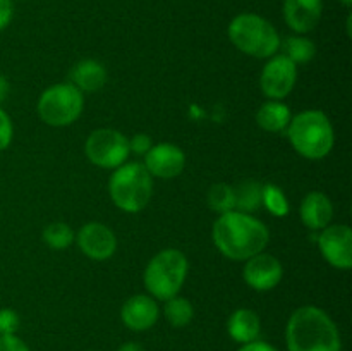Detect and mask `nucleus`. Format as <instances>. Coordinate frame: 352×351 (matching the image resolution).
I'll use <instances>...</instances> for the list:
<instances>
[{
	"label": "nucleus",
	"mask_w": 352,
	"mask_h": 351,
	"mask_svg": "<svg viewBox=\"0 0 352 351\" xmlns=\"http://www.w3.org/2000/svg\"><path fill=\"white\" fill-rule=\"evenodd\" d=\"M212 240L217 250L234 262H246L261 253L270 241V231L260 219L251 213L230 212L220 213L213 222Z\"/></svg>",
	"instance_id": "obj_1"
},
{
	"label": "nucleus",
	"mask_w": 352,
	"mask_h": 351,
	"mask_svg": "<svg viewBox=\"0 0 352 351\" xmlns=\"http://www.w3.org/2000/svg\"><path fill=\"white\" fill-rule=\"evenodd\" d=\"M287 351H342L339 327L325 310L306 305L294 310L285 327Z\"/></svg>",
	"instance_id": "obj_2"
},
{
	"label": "nucleus",
	"mask_w": 352,
	"mask_h": 351,
	"mask_svg": "<svg viewBox=\"0 0 352 351\" xmlns=\"http://www.w3.org/2000/svg\"><path fill=\"white\" fill-rule=\"evenodd\" d=\"M287 138L292 148L308 160H322L336 143L333 126L322 110H302L289 123Z\"/></svg>",
	"instance_id": "obj_3"
},
{
	"label": "nucleus",
	"mask_w": 352,
	"mask_h": 351,
	"mask_svg": "<svg viewBox=\"0 0 352 351\" xmlns=\"http://www.w3.org/2000/svg\"><path fill=\"white\" fill-rule=\"evenodd\" d=\"M229 40L243 54L256 58H270L280 50V34L263 16L253 12L237 14L229 24Z\"/></svg>",
	"instance_id": "obj_4"
},
{
	"label": "nucleus",
	"mask_w": 352,
	"mask_h": 351,
	"mask_svg": "<svg viewBox=\"0 0 352 351\" xmlns=\"http://www.w3.org/2000/svg\"><path fill=\"white\" fill-rule=\"evenodd\" d=\"M109 193L117 209L127 213H138L150 203L153 178L141 162H126L113 169L109 179Z\"/></svg>",
	"instance_id": "obj_5"
},
{
	"label": "nucleus",
	"mask_w": 352,
	"mask_h": 351,
	"mask_svg": "<svg viewBox=\"0 0 352 351\" xmlns=\"http://www.w3.org/2000/svg\"><path fill=\"white\" fill-rule=\"evenodd\" d=\"M189 262L181 250L167 248L148 262L143 274L144 288L148 295L158 301H167L179 295L188 279Z\"/></svg>",
	"instance_id": "obj_6"
},
{
	"label": "nucleus",
	"mask_w": 352,
	"mask_h": 351,
	"mask_svg": "<svg viewBox=\"0 0 352 351\" xmlns=\"http://www.w3.org/2000/svg\"><path fill=\"white\" fill-rule=\"evenodd\" d=\"M85 109V96L72 83H58L45 89L38 98V116L54 127L71 126Z\"/></svg>",
	"instance_id": "obj_7"
},
{
	"label": "nucleus",
	"mask_w": 352,
	"mask_h": 351,
	"mask_svg": "<svg viewBox=\"0 0 352 351\" xmlns=\"http://www.w3.org/2000/svg\"><path fill=\"white\" fill-rule=\"evenodd\" d=\"M85 153L93 165L102 169H117L129 158V140L126 134L112 127H100L89 133Z\"/></svg>",
	"instance_id": "obj_8"
},
{
	"label": "nucleus",
	"mask_w": 352,
	"mask_h": 351,
	"mask_svg": "<svg viewBox=\"0 0 352 351\" xmlns=\"http://www.w3.org/2000/svg\"><path fill=\"white\" fill-rule=\"evenodd\" d=\"M298 83V65L285 55L268 58L260 76L261 92L270 100H284Z\"/></svg>",
	"instance_id": "obj_9"
},
{
	"label": "nucleus",
	"mask_w": 352,
	"mask_h": 351,
	"mask_svg": "<svg viewBox=\"0 0 352 351\" xmlns=\"http://www.w3.org/2000/svg\"><path fill=\"white\" fill-rule=\"evenodd\" d=\"M318 248L332 267L349 270L352 267V231L346 224L327 226L320 231Z\"/></svg>",
	"instance_id": "obj_10"
},
{
	"label": "nucleus",
	"mask_w": 352,
	"mask_h": 351,
	"mask_svg": "<svg viewBox=\"0 0 352 351\" xmlns=\"http://www.w3.org/2000/svg\"><path fill=\"white\" fill-rule=\"evenodd\" d=\"M244 282L254 291H270L280 284L284 277V267L280 260L270 253H258L248 258L243 270Z\"/></svg>",
	"instance_id": "obj_11"
},
{
	"label": "nucleus",
	"mask_w": 352,
	"mask_h": 351,
	"mask_svg": "<svg viewBox=\"0 0 352 351\" xmlns=\"http://www.w3.org/2000/svg\"><path fill=\"white\" fill-rule=\"evenodd\" d=\"M79 250L95 262L109 260L117 250V237L109 226L100 222H88L76 234Z\"/></svg>",
	"instance_id": "obj_12"
},
{
	"label": "nucleus",
	"mask_w": 352,
	"mask_h": 351,
	"mask_svg": "<svg viewBox=\"0 0 352 351\" xmlns=\"http://www.w3.org/2000/svg\"><path fill=\"white\" fill-rule=\"evenodd\" d=\"M143 165L151 178L174 179L184 171L186 153L174 143H158L144 155Z\"/></svg>",
	"instance_id": "obj_13"
},
{
	"label": "nucleus",
	"mask_w": 352,
	"mask_h": 351,
	"mask_svg": "<svg viewBox=\"0 0 352 351\" xmlns=\"http://www.w3.org/2000/svg\"><path fill=\"white\" fill-rule=\"evenodd\" d=\"M160 308L158 301L150 295H134L120 308V320L124 326L134 332L151 329L158 322Z\"/></svg>",
	"instance_id": "obj_14"
},
{
	"label": "nucleus",
	"mask_w": 352,
	"mask_h": 351,
	"mask_svg": "<svg viewBox=\"0 0 352 351\" xmlns=\"http://www.w3.org/2000/svg\"><path fill=\"white\" fill-rule=\"evenodd\" d=\"M284 19L294 33L306 34L318 26L323 14L322 0H284Z\"/></svg>",
	"instance_id": "obj_15"
},
{
	"label": "nucleus",
	"mask_w": 352,
	"mask_h": 351,
	"mask_svg": "<svg viewBox=\"0 0 352 351\" xmlns=\"http://www.w3.org/2000/svg\"><path fill=\"white\" fill-rule=\"evenodd\" d=\"M302 224L309 231H322L330 226L333 219V205L329 196L322 191H309L299 206Z\"/></svg>",
	"instance_id": "obj_16"
},
{
	"label": "nucleus",
	"mask_w": 352,
	"mask_h": 351,
	"mask_svg": "<svg viewBox=\"0 0 352 351\" xmlns=\"http://www.w3.org/2000/svg\"><path fill=\"white\" fill-rule=\"evenodd\" d=\"M227 332L237 344L256 341L261 332V322L256 312L250 308H237L227 320Z\"/></svg>",
	"instance_id": "obj_17"
},
{
	"label": "nucleus",
	"mask_w": 352,
	"mask_h": 351,
	"mask_svg": "<svg viewBox=\"0 0 352 351\" xmlns=\"http://www.w3.org/2000/svg\"><path fill=\"white\" fill-rule=\"evenodd\" d=\"M71 83L85 93H95L107 83V69L95 58H85L71 69Z\"/></svg>",
	"instance_id": "obj_18"
},
{
	"label": "nucleus",
	"mask_w": 352,
	"mask_h": 351,
	"mask_svg": "<svg viewBox=\"0 0 352 351\" xmlns=\"http://www.w3.org/2000/svg\"><path fill=\"white\" fill-rule=\"evenodd\" d=\"M291 119V109L280 100H268L256 112L258 126L268 133H285Z\"/></svg>",
	"instance_id": "obj_19"
},
{
	"label": "nucleus",
	"mask_w": 352,
	"mask_h": 351,
	"mask_svg": "<svg viewBox=\"0 0 352 351\" xmlns=\"http://www.w3.org/2000/svg\"><path fill=\"white\" fill-rule=\"evenodd\" d=\"M280 48L282 55H285L296 65L306 64V62H309L316 55V45L309 38L302 36V34L285 36L284 41H280Z\"/></svg>",
	"instance_id": "obj_20"
},
{
	"label": "nucleus",
	"mask_w": 352,
	"mask_h": 351,
	"mask_svg": "<svg viewBox=\"0 0 352 351\" xmlns=\"http://www.w3.org/2000/svg\"><path fill=\"white\" fill-rule=\"evenodd\" d=\"M261 189L263 184L254 179H246L234 188L236 195V210L243 213H253L261 206Z\"/></svg>",
	"instance_id": "obj_21"
},
{
	"label": "nucleus",
	"mask_w": 352,
	"mask_h": 351,
	"mask_svg": "<svg viewBox=\"0 0 352 351\" xmlns=\"http://www.w3.org/2000/svg\"><path fill=\"white\" fill-rule=\"evenodd\" d=\"M164 315L172 327L181 329V327L191 323L192 317H195V308H192L191 301L188 298H182V296L177 295L165 301Z\"/></svg>",
	"instance_id": "obj_22"
},
{
	"label": "nucleus",
	"mask_w": 352,
	"mask_h": 351,
	"mask_svg": "<svg viewBox=\"0 0 352 351\" xmlns=\"http://www.w3.org/2000/svg\"><path fill=\"white\" fill-rule=\"evenodd\" d=\"M45 244L52 250H67L76 241V233L69 224L65 222H52L43 229Z\"/></svg>",
	"instance_id": "obj_23"
},
{
	"label": "nucleus",
	"mask_w": 352,
	"mask_h": 351,
	"mask_svg": "<svg viewBox=\"0 0 352 351\" xmlns=\"http://www.w3.org/2000/svg\"><path fill=\"white\" fill-rule=\"evenodd\" d=\"M208 206L220 213L230 212V210H236V195H234V188L227 182H217L212 188L208 189Z\"/></svg>",
	"instance_id": "obj_24"
},
{
	"label": "nucleus",
	"mask_w": 352,
	"mask_h": 351,
	"mask_svg": "<svg viewBox=\"0 0 352 351\" xmlns=\"http://www.w3.org/2000/svg\"><path fill=\"white\" fill-rule=\"evenodd\" d=\"M261 205L275 217H285L291 212L287 196L275 184H263V189H261Z\"/></svg>",
	"instance_id": "obj_25"
},
{
	"label": "nucleus",
	"mask_w": 352,
	"mask_h": 351,
	"mask_svg": "<svg viewBox=\"0 0 352 351\" xmlns=\"http://www.w3.org/2000/svg\"><path fill=\"white\" fill-rule=\"evenodd\" d=\"M21 317L12 308H0V336H10L19 330Z\"/></svg>",
	"instance_id": "obj_26"
},
{
	"label": "nucleus",
	"mask_w": 352,
	"mask_h": 351,
	"mask_svg": "<svg viewBox=\"0 0 352 351\" xmlns=\"http://www.w3.org/2000/svg\"><path fill=\"white\" fill-rule=\"evenodd\" d=\"M12 136H14L12 120H10L9 114L0 107V151L9 148V145L12 143Z\"/></svg>",
	"instance_id": "obj_27"
},
{
	"label": "nucleus",
	"mask_w": 352,
	"mask_h": 351,
	"mask_svg": "<svg viewBox=\"0 0 352 351\" xmlns=\"http://www.w3.org/2000/svg\"><path fill=\"white\" fill-rule=\"evenodd\" d=\"M151 147H153V141H151V138L144 133L134 134V136L129 140L131 153L146 155L148 150H150Z\"/></svg>",
	"instance_id": "obj_28"
},
{
	"label": "nucleus",
	"mask_w": 352,
	"mask_h": 351,
	"mask_svg": "<svg viewBox=\"0 0 352 351\" xmlns=\"http://www.w3.org/2000/svg\"><path fill=\"white\" fill-rule=\"evenodd\" d=\"M0 351H31L30 346L24 343L16 334L10 336H0Z\"/></svg>",
	"instance_id": "obj_29"
},
{
	"label": "nucleus",
	"mask_w": 352,
	"mask_h": 351,
	"mask_svg": "<svg viewBox=\"0 0 352 351\" xmlns=\"http://www.w3.org/2000/svg\"><path fill=\"white\" fill-rule=\"evenodd\" d=\"M14 16L12 0H0V31L6 30Z\"/></svg>",
	"instance_id": "obj_30"
},
{
	"label": "nucleus",
	"mask_w": 352,
	"mask_h": 351,
	"mask_svg": "<svg viewBox=\"0 0 352 351\" xmlns=\"http://www.w3.org/2000/svg\"><path fill=\"white\" fill-rule=\"evenodd\" d=\"M237 351H278L274 344L267 343V341H251L248 344H241V348Z\"/></svg>",
	"instance_id": "obj_31"
},
{
	"label": "nucleus",
	"mask_w": 352,
	"mask_h": 351,
	"mask_svg": "<svg viewBox=\"0 0 352 351\" xmlns=\"http://www.w3.org/2000/svg\"><path fill=\"white\" fill-rule=\"evenodd\" d=\"M9 89H10L9 81H7L6 76L0 74V103H2L7 96H9Z\"/></svg>",
	"instance_id": "obj_32"
},
{
	"label": "nucleus",
	"mask_w": 352,
	"mask_h": 351,
	"mask_svg": "<svg viewBox=\"0 0 352 351\" xmlns=\"http://www.w3.org/2000/svg\"><path fill=\"white\" fill-rule=\"evenodd\" d=\"M117 351H144V348L140 343H126L119 348Z\"/></svg>",
	"instance_id": "obj_33"
},
{
	"label": "nucleus",
	"mask_w": 352,
	"mask_h": 351,
	"mask_svg": "<svg viewBox=\"0 0 352 351\" xmlns=\"http://www.w3.org/2000/svg\"><path fill=\"white\" fill-rule=\"evenodd\" d=\"M340 2H342L346 7H351L352 6V0H340Z\"/></svg>",
	"instance_id": "obj_34"
}]
</instances>
